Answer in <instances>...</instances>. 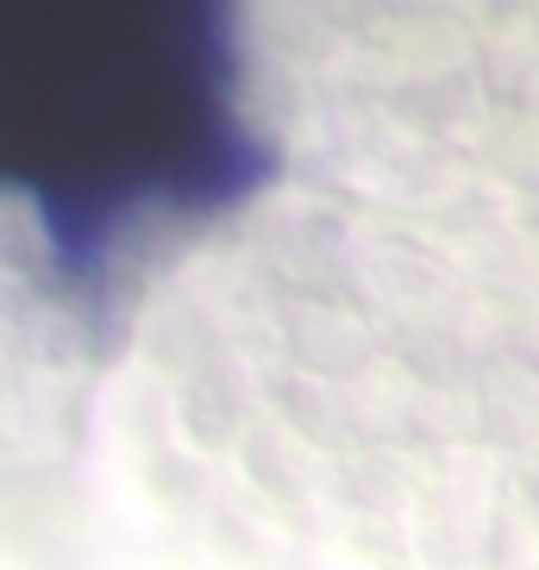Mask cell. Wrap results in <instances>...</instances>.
Returning a JSON list of instances; mask_svg holds the SVG:
<instances>
[{
  "instance_id": "1",
  "label": "cell",
  "mask_w": 539,
  "mask_h": 570,
  "mask_svg": "<svg viewBox=\"0 0 539 570\" xmlns=\"http://www.w3.org/2000/svg\"><path fill=\"white\" fill-rule=\"evenodd\" d=\"M238 0H0V214L69 283L252 202Z\"/></svg>"
}]
</instances>
